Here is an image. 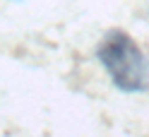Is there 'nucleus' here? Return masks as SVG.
<instances>
[{
    "label": "nucleus",
    "mask_w": 149,
    "mask_h": 137,
    "mask_svg": "<svg viewBox=\"0 0 149 137\" xmlns=\"http://www.w3.org/2000/svg\"><path fill=\"white\" fill-rule=\"evenodd\" d=\"M96 58L108 72L116 89L125 91V94H139L147 89L149 79L147 58L130 34L118 29L108 31L96 48Z\"/></svg>",
    "instance_id": "1"
}]
</instances>
